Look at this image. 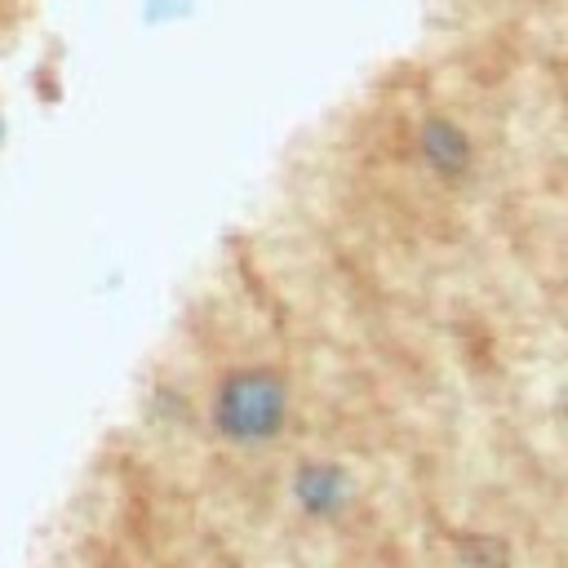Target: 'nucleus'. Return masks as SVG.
I'll list each match as a JSON object with an SVG mask.
<instances>
[{"instance_id": "f03ea898", "label": "nucleus", "mask_w": 568, "mask_h": 568, "mask_svg": "<svg viewBox=\"0 0 568 568\" xmlns=\"http://www.w3.org/2000/svg\"><path fill=\"white\" fill-rule=\"evenodd\" d=\"M417 146H422V160H426L435 173H444V178H457V173L470 169V138H466V129H457V124L444 120V115H435V120L422 124Z\"/></svg>"}, {"instance_id": "f257e3e1", "label": "nucleus", "mask_w": 568, "mask_h": 568, "mask_svg": "<svg viewBox=\"0 0 568 568\" xmlns=\"http://www.w3.org/2000/svg\"><path fill=\"white\" fill-rule=\"evenodd\" d=\"M288 417V382L266 368H235L217 382L213 395V426L217 435L235 439V444H262L280 430V422Z\"/></svg>"}, {"instance_id": "7ed1b4c3", "label": "nucleus", "mask_w": 568, "mask_h": 568, "mask_svg": "<svg viewBox=\"0 0 568 568\" xmlns=\"http://www.w3.org/2000/svg\"><path fill=\"white\" fill-rule=\"evenodd\" d=\"M342 493H346V479H342L337 466H306V470L297 475V497H302V506H311V510H320V515H328L333 506H342Z\"/></svg>"}]
</instances>
